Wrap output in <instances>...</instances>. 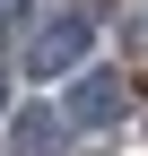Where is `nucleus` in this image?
I'll return each mask as SVG.
<instances>
[{"label": "nucleus", "mask_w": 148, "mask_h": 156, "mask_svg": "<svg viewBox=\"0 0 148 156\" xmlns=\"http://www.w3.org/2000/svg\"><path fill=\"white\" fill-rule=\"evenodd\" d=\"M61 113H70V130H113L122 113H131L122 69H79V78H70V95H61Z\"/></svg>", "instance_id": "2"}, {"label": "nucleus", "mask_w": 148, "mask_h": 156, "mask_svg": "<svg viewBox=\"0 0 148 156\" xmlns=\"http://www.w3.org/2000/svg\"><path fill=\"white\" fill-rule=\"evenodd\" d=\"M70 139V113L61 104H17L9 113V156H52Z\"/></svg>", "instance_id": "3"}, {"label": "nucleus", "mask_w": 148, "mask_h": 156, "mask_svg": "<svg viewBox=\"0 0 148 156\" xmlns=\"http://www.w3.org/2000/svg\"><path fill=\"white\" fill-rule=\"evenodd\" d=\"M9 17H26V0H0V26H9Z\"/></svg>", "instance_id": "4"}, {"label": "nucleus", "mask_w": 148, "mask_h": 156, "mask_svg": "<svg viewBox=\"0 0 148 156\" xmlns=\"http://www.w3.org/2000/svg\"><path fill=\"white\" fill-rule=\"evenodd\" d=\"M0 122H9V87H0Z\"/></svg>", "instance_id": "5"}, {"label": "nucleus", "mask_w": 148, "mask_h": 156, "mask_svg": "<svg viewBox=\"0 0 148 156\" xmlns=\"http://www.w3.org/2000/svg\"><path fill=\"white\" fill-rule=\"evenodd\" d=\"M87 52H96V9H52L44 26H26L17 69H26L35 87H61V78H79V69H87Z\"/></svg>", "instance_id": "1"}]
</instances>
